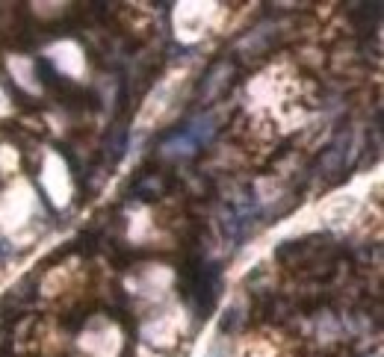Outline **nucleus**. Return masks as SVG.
<instances>
[{
	"label": "nucleus",
	"mask_w": 384,
	"mask_h": 357,
	"mask_svg": "<svg viewBox=\"0 0 384 357\" xmlns=\"http://www.w3.org/2000/svg\"><path fill=\"white\" fill-rule=\"evenodd\" d=\"M172 177L166 171H139L136 181L130 183V195L139 198V201H157L172 189Z\"/></svg>",
	"instance_id": "1"
},
{
	"label": "nucleus",
	"mask_w": 384,
	"mask_h": 357,
	"mask_svg": "<svg viewBox=\"0 0 384 357\" xmlns=\"http://www.w3.org/2000/svg\"><path fill=\"white\" fill-rule=\"evenodd\" d=\"M231 71H234V63L231 59H219V63L207 71V77H204V83H201V97H213L216 92H222L231 80Z\"/></svg>",
	"instance_id": "2"
},
{
	"label": "nucleus",
	"mask_w": 384,
	"mask_h": 357,
	"mask_svg": "<svg viewBox=\"0 0 384 357\" xmlns=\"http://www.w3.org/2000/svg\"><path fill=\"white\" fill-rule=\"evenodd\" d=\"M4 260H6V245L0 243V263H4Z\"/></svg>",
	"instance_id": "5"
},
{
	"label": "nucleus",
	"mask_w": 384,
	"mask_h": 357,
	"mask_svg": "<svg viewBox=\"0 0 384 357\" xmlns=\"http://www.w3.org/2000/svg\"><path fill=\"white\" fill-rule=\"evenodd\" d=\"M225 316H228V319H222V331H237V325H239V319H242L239 307H231Z\"/></svg>",
	"instance_id": "4"
},
{
	"label": "nucleus",
	"mask_w": 384,
	"mask_h": 357,
	"mask_svg": "<svg viewBox=\"0 0 384 357\" xmlns=\"http://www.w3.org/2000/svg\"><path fill=\"white\" fill-rule=\"evenodd\" d=\"M125 148H128V127H115L113 133H110V139H107V154L113 151V156H110V163H118L121 160V154H125Z\"/></svg>",
	"instance_id": "3"
}]
</instances>
